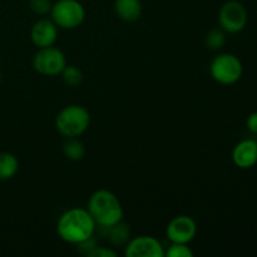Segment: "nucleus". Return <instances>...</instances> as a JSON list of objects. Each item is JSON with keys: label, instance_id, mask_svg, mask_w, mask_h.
Returning a JSON list of instances; mask_svg holds the SVG:
<instances>
[{"label": "nucleus", "instance_id": "f257e3e1", "mask_svg": "<svg viewBox=\"0 0 257 257\" xmlns=\"http://www.w3.org/2000/svg\"><path fill=\"white\" fill-rule=\"evenodd\" d=\"M97 230L94 220L87 208L72 207L63 212L57 221V233L64 242L78 246L93 237Z\"/></svg>", "mask_w": 257, "mask_h": 257}, {"label": "nucleus", "instance_id": "f03ea898", "mask_svg": "<svg viewBox=\"0 0 257 257\" xmlns=\"http://www.w3.org/2000/svg\"><path fill=\"white\" fill-rule=\"evenodd\" d=\"M87 210L98 228H107L124 218L122 203L112 191L99 188L88 198Z\"/></svg>", "mask_w": 257, "mask_h": 257}, {"label": "nucleus", "instance_id": "7ed1b4c3", "mask_svg": "<svg viewBox=\"0 0 257 257\" xmlns=\"http://www.w3.org/2000/svg\"><path fill=\"white\" fill-rule=\"evenodd\" d=\"M90 125V114L80 104H69L55 117V128L64 138L80 137Z\"/></svg>", "mask_w": 257, "mask_h": 257}, {"label": "nucleus", "instance_id": "20e7f679", "mask_svg": "<svg viewBox=\"0 0 257 257\" xmlns=\"http://www.w3.org/2000/svg\"><path fill=\"white\" fill-rule=\"evenodd\" d=\"M49 14L55 25L65 30L79 28L87 17L85 8L78 0H58L53 3Z\"/></svg>", "mask_w": 257, "mask_h": 257}, {"label": "nucleus", "instance_id": "39448f33", "mask_svg": "<svg viewBox=\"0 0 257 257\" xmlns=\"http://www.w3.org/2000/svg\"><path fill=\"white\" fill-rule=\"evenodd\" d=\"M242 62L232 53H220L210 63V74L215 82L222 85H232L241 79Z\"/></svg>", "mask_w": 257, "mask_h": 257}, {"label": "nucleus", "instance_id": "423d86ee", "mask_svg": "<svg viewBox=\"0 0 257 257\" xmlns=\"http://www.w3.org/2000/svg\"><path fill=\"white\" fill-rule=\"evenodd\" d=\"M67 57L64 52L55 45L39 48L33 57V68L35 72L45 77L60 75L67 65Z\"/></svg>", "mask_w": 257, "mask_h": 257}, {"label": "nucleus", "instance_id": "0eeeda50", "mask_svg": "<svg viewBox=\"0 0 257 257\" xmlns=\"http://www.w3.org/2000/svg\"><path fill=\"white\" fill-rule=\"evenodd\" d=\"M247 10L242 3L230 0L226 2L218 12V25L228 34H237L242 32L247 24Z\"/></svg>", "mask_w": 257, "mask_h": 257}, {"label": "nucleus", "instance_id": "6e6552de", "mask_svg": "<svg viewBox=\"0 0 257 257\" xmlns=\"http://www.w3.org/2000/svg\"><path fill=\"white\" fill-rule=\"evenodd\" d=\"M197 223L195 218L188 215L175 216L166 227V237L172 243L190 245L197 235Z\"/></svg>", "mask_w": 257, "mask_h": 257}, {"label": "nucleus", "instance_id": "1a4fd4ad", "mask_svg": "<svg viewBox=\"0 0 257 257\" xmlns=\"http://www.w3.org/2000/svg\"><path fill=\"white\" fill-rule=\"evenodd\" d=\"M127 257H165V247L156 237L150 235L136 236L124 245Z\"/></svg>", "mask_w": 257, "mask_h": 257}, {"label": "nucleus", "instance_id": "9d476101", "mask_svg": "<svg viewBox=\"0 0 257 257\" xmlns=\"http://www.w3.org/2000/svg\"><path fill=\"white\" fill-rule=\"evenodd\" d=\"M58 32H59V28L52 19L40 18L33 24L30 29V40L37 47V49L52 47L57 43Z\"/></svg>", "mask_w": 257, "mask_h": 257}, {"label": "nucleus", "instance_id": "9b49d317", "mask_svg": "<svg viewBox=\"0 0 257 257\" xmlns=\"http://www.w3.org/2000/svg\"><path fill=\"white\" fill-rule=\"evenodd\" d=\"M232 162L241 170L252 168L257 163V141L242 140L233 147Z\"/></svg>", "mask_w": 257, "mask_h": 257}, {"label": "nucleus", "instance_id": "f8f14e48", "mask_svg": "<svg viewBox=\"0 0 257 257\" xmlns=\"http://www.w3.org/2000/svg\"><path fill=\"white\" fill-rule=\"evenodd\" d=\"M114 12L120 20L135 23L142 17L143 7L141 0H114Z\"/></svg>", "mask_w": 257, "mask_h": 257}, {"label": "nucleus", "instance_id": "ddd939ff", "mask_svg": "<svg viewBox=\"0 0 257 257\" xmlns=\"http://www.w3.org/2000/svg\"><path fill=\"white\" fill-rule=\"evenodd\" d=\"M100 230L104 231L109 242L113 246H117V247H124V245L131 238L130 226L124 221H120V222L115 223V225L110 226V227L100 228Z\"/></svg>", "mask_w": 257, "mask_h": 257}, {"label": "nucleus", "instance_id": "4468645a", "mask_svg": "<svg viewBox=\"0 0 257 257\" xmlns=\"http://www.w3.org/2000/svg\"><path fill=\"white\" fill-rule=\"evenodd\" d=\"M85 153H87V150H85L84 143L78 140V137L65 138L64 143H63V155L65 158L78 162L85 157Z\"/></svg>", "mask_w": 257, "mask_h": 257}, {"label": "nucleus", "instance_id": "2eb2a0df", "mask_svg": "<svg viewBox=\"0 0 257 257\" xmlns=\"http://www.w3.org/2000/svg\"><path fill=\"white\" fill-rule=\"evenodd\" d=\"M19 171V161L13 153L0 152V181L12 180Z\"/></svg>", "mask_w": 257, "mask_h": 257}, {"label": "nucleus", "instance_id": "dca6fc26", "mask_svg": "<svg viewBox=\"0 0 257 257\" xmlns=\"http://www.w3.org/2000/svg\"><path fill=\"white\" fill-rule=\"evenodd\" d=\"M60 75H62L64 84L70 88L78 87L83 82V72L78 65L67 64L60 73Z\"/></svg>", "mask_w": 257, "mask_h": 257}, {"label": "nucleus", "instance_id": "f3484780", "mask_svg": "<svg viewBox=\"0 0 257 257\" xmlns=\"http://www.w3.org/2000/svg\"><path fill=\"white\" fill-rule=\"evenodd\" d=\"M226 34L221 28L211 29L205 37V45L210 50H220L226 44Z\"/></svg>", "mask_w": 257, "mask_h": 257}, {"label": "nucleus", "instance_id": "a211bd4d", "mask_svg": "<svg viewBox=\"0 0 257 257\" xmlns=\"http://www.w3.org/2000/svg\"><path fill=\"white\" fill-rule=\"evenodd\" d=\"M193 251L187 243H172L165 250V256L167 257H193Z\"/></svg>", "mask_w": 257, "mask_h": 257}, {"label": "nucleus", "instance_id": "6ab92c4d", "mask_svg": "<svg viewBox=\"0 0 257 257\" xmlns=\"http://www.w3.org/2000/svg\"><path fill=\"white\" fill-rule=\"evenodd\" d=\"M53 3L50 0H29V9L39 17H45L50 13Z\"/></svg>", "mask_w": 257, "mask_h": 257}, {"label": "nucleus", "instance_id": "aec40b11", "mask_svg": "<svg viewBox=\"0 0 257 257\" xmlns=\"http://www.w3.org/2000/svg\"><path fill=\"white\" fill-rule=\"evenodd\" d=\"M87 256L88 257H115L117 256V252L109 247L97 245L94 248H92V250L87 253Z\"/></svg>", "mask_w": 257, "mask_h": 257}, {"label": "nucleus", "instance_id": "412c9836", "mask_svg": "<svg viewBox=\"0 0 257 257\" xmlns=\"http://www.w3.org/2000/svg\"><path fill=\"white\" fill-rule=\"evenodd\" d=\"M246 127L253 135H257V112L251 113L246 119Z\"/></svg>", "mask_w": 257, "mask_h": 257}, {"label": "nucleus", "instance_id": "4be33fe9", "mask_svg": "<svg viewBox=\"0 0 257 257\" xmlns=\"http://www.w3.org/2000/svg\"><path fill=\"white\" fill-rule=\"evenodd\" d=\"M256 141H257V140H256Z\"/></svg>", "mask_w": 257, "mask_h": 257}]
</instances>
